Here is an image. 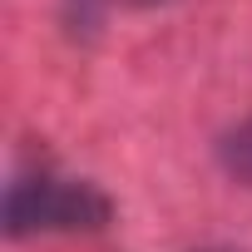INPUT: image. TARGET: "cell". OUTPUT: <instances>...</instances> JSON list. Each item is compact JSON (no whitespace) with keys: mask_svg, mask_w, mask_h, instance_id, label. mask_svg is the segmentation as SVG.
<instances>
[{"mask_svg":"<svg viewBox=\"0 0 252 252\" xmlns=\"http://www.w3.org/2000/svg\"><path fill=\"white\" fill-rule=\"evenodd\" d=\"M114 218V203L99 183L60 178L50 168H25L5 183L0 227L10 242L40 237V232H99Z\"/></svg>","mask_w":252,"mask_h":252,"instance_id":"cell-1","label":"cell"},{"mask_svg":"<svg viewBox=\"0 0 252 252\" xmlns=\"http://www.w3.org/2000/svg\"><path fill=\"white\" fill-rule=\"evenodd\" d=\"M218 158H222V168H227L237 183H247V188H252V119H242L237 129H227V134H222Z\"/></svg>","mask_w":252,"mask_h":252,"instance_id":"cell-2","label":"cell"},{"mask_svg":"<svg viewBox=\"0 0 252 252\" xmlns=\"http://www.w3.org/2000/svg\"><path fill=\"white\" fill-rule=\"evenodd\" d=\"M198 252H242V247H198Z\"/></svg>","mask_w":252,"mask_h":252,"instance_id":"cell-3","label":"cell"}]
</instances>
